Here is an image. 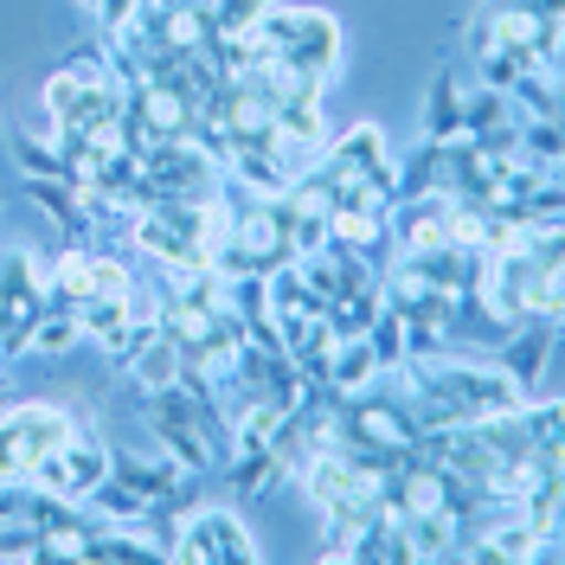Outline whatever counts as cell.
I'll return each instance as SVG.
<instances>
[{
    "label": "cell",
    "mask_w": 565,
    "mask_h": 565,
    "mask_svg": "<svg viewBox=\"0 0 565 565\" xmlns=\"http://www.w3.org/2000/svg\"><path fill=\"white\" fill-rule=\"evenodd\" d=\"M109 462H116V450H109L97 430H71L65 444H52V450L33 462L26 482H39V489H52V494H65V501L84 508V494L109 482Z\"/></svg>",
    "instance_id": "277c9868"
},
{
    "label": "cell",
    "mask_w": 565,
    "mask_h": 565,
    "mask_svg": "<svg viewBox=\"0 0 565 565\" xmlns=\"http://www.w3.org/2000/svg\"><path fill=\"white\" fill-rule=\"evenodd\" d=\"M250 39H257L264 58L309 71L321 84H328V71L341 65V20L321 13V7H277V0H270V13L250 26Z\"/></svg>",
    "instance_id": "6da1fadb"
},
{
    "label": "cell",
    "mask_w": 565,
    "mask_h": 565,
    "mask_svg": "<svg viewBox=\"0 0 565 565\" xmlns=\"http://www.w3.org/2000/svg\"><path fill=\"white\" fill-rule=\"evenodd\" d=\"M0 206H7V200H0Z\"/></svg>",
    "instance_id": "9a60e30c"
},
{
    "label": "cell",
    "mask_w": 565,
    "mask_h": 565,
    "mask_svg": "<svg viewBox=\"0 0 565 565\" xmlns=\"http://www.w3.org/2000/svg\"><path fill=\"white\" fill-rule=\"evenodd\" d=\"M77 430V412L71 405H52V398H26V405H7L0 412V482H26L33 462L65 444Z\"/></svg>",
    "instance_id": "7a4b0ae2"
},
{
    "label": "cell",
    "mask_w": 565,
    "mask_h": 565,
    "mask_svg": "<svg viewBox=\"0 0 565 565\" xmlns=\"http://www.w3.org/2000/svg\"><path fill=\"white\" fill-rule=\"evenodd\" d=\"M77 341H84L77 316H71V309H52V302H45V316L33 321V353H45V360H65V353H77Z\"/></svg>",
    "instance_id": "8fae6325"
},
{
    "label": "cell",
    "mask_w": 565,
    "mask_h": 565,
    "mask_svg": "<svg viewBox=\"0 0 565 565\" xmlns=\"http://www.w3.org/2000/svg\"><path fill=\"white\" fill-rule=\"evenodd\" d=\"M90 296H136V277L122 257H90Z\"/></svg>",
    "instance_id": "4fadbf2b"
},
{
    "label": "cell",
    "mask_w": 565,
    "mask_h": 565,
    "mask_svg": "<svg viewBox=\"0 0 565 565\" xmlns=\"http://www.w3.org/2000/svg\"><path fill=\"white\" fill-rule=\"evenodd\" d=\"M200 7H206V33L212 39H238L270 13V0H200Z\"/></svg>",
    "instance_id": "7c38bea8"
},
{
    "label": "cell",
    "mask_w": 565,
    "mask_h": 565,
    "mask_svg": "<svg viewBox=\"0 0 565 565\" xmlns=\"http://www.w3.org/2000/svg\"><path fill=\"white\" fill-rule=\"evenodd\" d=\"M122 373H129V386H136V392H161V386H180L186 360H180V348L168 341V334H154V341H148V348L122 366Z\"/></svg>",
    "instance_id": "ba28073f"
},
{
    "label": "cell",
    "mask_w": 565,
    "mask_h": 565,
    "mask_svg": "<svg viewBox=\"0 0 565 565\" xmlns=\"http://www.w3.org/2000/svg\"><path fill=\"white\" fill-rule=\"evenodd\" d=\"M321 174L360 180V186L398 200V161H392L386 136H380L373 122H353V129H341V136H328V148H321Z\"/></svg>",
    "instance_id": "5b68a950"
},
{
    "label": "cell",
    "mask_w": 565,
    "mask_h": 565,
    "mask_svg": "<svg viewBox=\"0 0 565 565\" xmlns=\"http://www.w3.org/2000/svg\"><path fill=\"white\" fill-rule=\"evenodd\" d=\"M13 168H20L26 180H65V186H71L65 148H58L52 129H45V136H26V129H20V136H13Z\"/></svg>",
    "instance_id": "9c48e42d"
},
{
    "label": "cell",
    "mask_w": 565,
    "mask_h": 565,
    "mask_svg": "<svg viewBox=\"0 0 565 565\" xmlns=\"http://www.w3.org/2000/svg\"><path fill=\"white\" fill-rule=\"evenodd\" d=\"M316 386H328V392L380 386V353L366 348V334H334V348H328V360H321Z\"/></svg>",
    "instance_id": "8992f818"
},
{
    "label": "cell",
    "mask_w": 565,
    "mask_h": 565,
    "mask_svg": "<svg viewBox=\"0 0 565 565\" xmlns=\"http://www.w3.org/2000/svg\"><path fill=\"white\" fill-rule=\"evenodd\" d=\"M168 559H180V565H232V559L257 565L264 546L250 540V527L232 514V508H186V521L174 527Z\"/></svg>",
    "instance_id": "3957f363"
},
{
    "label": "cell",
    "mask_w": 565,
    "mask_h": 565,
    "mask_svg": "<svg viewBox=\"0 0 565 565\" xmlns=\"http://www.w3.org/2000/svg\"><path fill=\"white\" fill-rule=\"evenodd\" d=\"M462 84L457 71H437L430 84V104H424V141H457L462 136Z\"/></svg>",
    "instance_id": "52a82bcc"
},
{
    "label": "cell",
    "mask_w": 565,
    "mask_h": 565,
    "mask_svg": "<svg viewBox=\"0 0 565 565\" xmlns=\"http://www.w3.org/2000/svg\"><path fill=\"white\" fill-rule=\"evenodd\" d=\"M360 334H366V348L380 353V373H398V366L412 360V334H405V321H398V309H392V302H380V316L366 321Z\"/></svg>",
    "instance_id": "30bf717a"
},
{
    "label": "cell",
    "mask_w": 565,
    "mask_h": 565,
    "mask_svg": "<svg viewBox=\"0 0 565 565\" xmlns=\"http://www.w3.org/2000/svg\"><path fill=\"white\" fill-rule=\"evenodd\" d=\"M77 7H90V13H97V7H104V0H77Z\"/></svg>",
    "instance_id": "5bb4252c"
}]
</instances>
